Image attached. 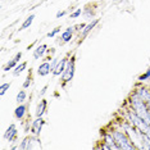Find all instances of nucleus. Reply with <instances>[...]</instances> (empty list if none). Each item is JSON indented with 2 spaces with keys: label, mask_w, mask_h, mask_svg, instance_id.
I'll return each instance as SVG.
<instances>
[{
  "label": "nucleus",
  "mask_w": 150,
  "mask_h": 150,
  "mask_svg": "<svg viewBox=\"0 0 150 150\" xmlns=\"http://www.w3.org/2000/svg\"><path fill=\"white\" fill-rule=\"evenodd\" d=\"M42 125H44V121L41 119V117H37V119L33 122V125H32V132L33 134H39V132L41 131Z\"/></svg>",
  "instance_id": "5"
},
{
  "label": "nucleus",
  "mask_w": 150,
  "mask_h": 150,
  "mask_svg": "<svg viewBox=\"0 0 150 150\" xmlns=\"http://www.w3.org/2000/svg\"><path fill=\"white\" fill-rule=\"evenodd\" d=\"M16 63H17V60L16 59H13V60H11L8 64L5 66V68H4V71H9V69H12L13 67H16Z\"/></svg>",
  "instance_id": "15"
},
{
  "label": "nucleus",
  "mask_w": 150,
  "mask_h": 150,
  "mask_svg": "<svg viewBox=\"0 0 150 150\" xmlns=\"http://www.w3.org/2000/svg\"><path fill=\"white\" fill-rule=\"evenodd\" d=\"M98 22H99V19H94V21H93V22H91V23H88V25H87V26H85V28H83V31H82V37H85V36H86V35H87V33H88V32H90V31H91V30H93V28H94V27H95V26H96V25H98Z\"/></svg>",
  "instance_id": "7"
},
{
  "label": "nucleus",
  "mask_w": 150,
  "mask_h": 150,
  "mask_svg": "<svg viewBox=\"0 0 150 150\" xmlns=\"http://www.w3.org/2000/svg\"><path fill=\"white\" fill-rule=\"evenodd\" d=\"M21 58H22V53H21V52H19V53H18V54H17V55H16V58H14V59L17 60V62H18V60H19V59H21Z\"/></svg>",
  "instance_id": "21"
},
{
  "label": "nucleus",
  "mask_w": 150,
  "mask_h": 150,
  "mask_svg": "<svg viewBox=\"0 0 150 150\" xmlns=\"http://www.w3.org/2000/svg\"><path fill=\"white\" fill-rule=\"evenodd\" d=\"M64 14H66V12H58L57 13V18H60V17H63Z\"/></svg>",
  "instance_id": "22"
},
{
  "label": "nucleus",
  "mask_w": 150,
  "mask_h": 150,
  "mask_svg": "<svg viewBox=\"0 0 150 150\" xmlns=\"http://www.w3.org/2000/svg\"><path fill=\"white\" fill-rule=\"evenodd\" d=\"M16 136H17V129H16V126H14V125H11V126H9V128L6 129V132H5L4 137H5L6 140H9V141H13Z\"/></svg>",
  "instance_id": "3"
},
{
  "label": "nucleus",
  "mask_w": 150,
  "mask_h": 150,
  "mask_svg": "<svg viewBox=\"0 0 150 150\" xmlns=\"http://www.w3.org/2000/svg\"><path fill=\"white\" fill-rule=\"evenodd\" d=\"M46 88H47V86H45V87H44V88H42V91H41V95H44V94H45V91H46Z\"/></svg>",
  "instance_id": "24"
},
{
  "label": "nucleus",
  "mask_w": 150,
  "mask_h": 150,
  "mask_svg": "<svg viewBox=\"0 0 150 150\" xmlns=\"http://www.w3.org/2000/svg\"><path fill=\"white\" fill-rule=\"evenodd\" d=\"M58 64V60L57 59H54L53 60V64H52V69H55V66Z\"/></svg>",
  "instance_id": "23"
},
{
  "label": "nucleus",
  "mask_w": 150,
  "mask_h": 150,
  "mask_svg": "<svg viewBox=\"0 0 150 150\" xmlns=\"http://www.w3.org/2000/svg\"><path fill=\"white\" fill-rule=\"evenodd\" d=\"M148 78H150V68H149V71H148V72H146L145 74H142V76L139 77V80L144 81V80H148Z\"/></svg>",
  "instance_id": "17"
},
{
  "label": "nucleus",
  "mask_w": 150,
  "mask_h": 150,
  "mask_svg": "<svg viewBox=\"0 0 150 150\" xmlns=\"http://www.w3.org/2000/svg\"><path fill=\"white\" fill-rule=\"evenodd\" d=\"M33 18H35V16H33V14H31V16H30L28 18H27L26 21H25V23H23V25H22V27H21V28H19V30H26V28H28V27L32 25V22H33Z\"/></svg>",
  "instance_id": "12"
},
{
  "label": "nucleus",
  "mask_w": 150,
  "mask_h": 150,
  "mask_svg": "<svg viewBox=\"0 0 150 150\" xmlns=\"http://www.w3.org/2000/svg\"><path fill=\"white\" fill-rule=\"evenodd\" d=\"M59 31H60V28H59V27H58V28H55V30H54V31H52V32H49V33H47V37H54V36H55V35H57V33L59 32Z\"/></svg>",
  "instance_id": "18"
},
{
  "label": "nucleus",
  "mask_w": 150,
  "mask_h": 150,
  "mask_svg": "<svg viewBox=\"0 0 150 150\" xmlns=\"http://www.w3.org/2000/svg\"><path fill=\"white\" fill-rule=\"evenodd\" d=\"M114 137L117 139L119 148H122V149H134V145L129 144V141L121 134V132H114Z\"/></svg>",
  "instance_id": "2"
},
{
  "label": "nucleus",
  "mask_w": 150,
  "mask_h": 150,
  "mask_svg": "<svg viewBox=\"0 0 150 150\" xmlns=\"http://www.w3.org/2000/svg\"><path fill=\"white\" fill-rule=\"evenodd\" d=\"M50 71H52V66H50L47 62H45V63H42L41 66L39 67V71H37V72H39L40 76H46Z\"/></svg>",
  "instance_id": "4"
},
{
  "label": "nucleus",
  "mask_w": 150,
  "mask_h": 150,
  "mask_svg": "<svg viewBox=\"0 0 150 150\" xmlns=\"http://www.w3.org/2000/svg\"><path fill=\"white\" fill-rule=\"evenodd\" d=\"M80 14H81V9H77V11L74 12L73 14H71V18H77V17L80 16Z\"/></svg>",
  "instance_id": "19"
},
{
  "label": "nucleus",
  "mask_w": 150,
  "mask_h": 150,
  "mask_svg": "<svg viewBox=\"0 0 150 150\" xmlns=\"http://www.w3.org/2000/svg\"><path fill=\"white\" fill-rule=\"evenodd\" d=\"M66 63H67V59H63L62 62L58 64V66L55 67V71H53L54 76H59L60 73L64 72V69H66Z\"/></svg>",
  "instance_id": "6"
},
{
  "label": "nucleus",
  "mask_w": 150,
  "mask_h": 150,
  "mask_svg": "<svg viewBox=\"0 0 150 150\" xmlns=\"http://www.w3.org/2000/svg\"><path fill=\"white\" fill-rule=\"evenodd\" d=\"M25 99H26V93L22 90L21 93L17 95V101H18V103H22V101H25Z\"/></svg>",
  "instance_id": "14"
},
{
  "label": "nucleus",
  "mask_w": 150,
  "mask_h": 150,
  "mask_svg": "<svg viewBox=\"0 0 150 150\" xmlns=\"http://www.w3.org/2000/svg\"><path fill=\"white\" fill-rule=\"evenodd\" d=\"M26 66H27V63H26V62H23V63L19 64V66H17V67H16V71H14V74H16V76H18V74L21 73L22 71L26 68Z\"/></svg>",
  "instance_id": "13"
},
{
  "label": "nucleus",
  "mask_w": 150,
  "mask_h": 150,
  "mask_svg": "<svg viewBox=\"0 0 150 150\" xmlns=\"http://www.w3.org/2000/svg\"><path fill=\"white\" fill-rule=\"evenodd\" d=\"M45 52H46V45L39 46V47H37V49L35 50V53H33V57H35V59H39L40 57H42Z\"/></svg>",
  "instance_id": "9"
},
{
  "label": "nucleus",
  "mask_w": 150,
  "mask_h": 150,
  "mask_svg": "<svg viewBox=\"0 0 150 150\" xmlns=\"http://www.w3.org/2000/svg\"><path fill=\"white\" fill-rule=\"evenodd\" d=\"M25 113H26V105H19V107H17L16 110H14V114H16V117L18 119L23 118Z\"/></svg>",
  "instance_id": "8"
},
{
  "label": "nucleus",
  "mask_w": 150,
  "mask_h": 150,
  "mask_svg": "<svg viewBox=\"0 0 150 150\" xmlns=\"http://www.w3.org/2000/svg\"><path fill=\"white\" fill-rule=\"evenodd\" d=\"M71 37H72V28L69 27V28H67L66 31L62 33V39H63L64 42H67V41H69L71 40Z\"/></svg>",
  "instance_id": "11"
},
{
  "label": "nucleus",
  "mask_w": 150,
  "mask_h": 150,
  "mask_svg": "<svg viewBox=\"0 0 150 150\" xmlns=\"http://www.w3.org/2000/svg\"><path fill=\"white\" fill-rule=\"evenodd\" d=\"M30 83H31V81H30V77H28V78H27L26 82L23 83V87H28V86H30Z\"/></svg>",
  "instance_id": "20"
},
{
  "label": "nucleus",
  "mask_w": 150,
  "mask_h": 150,
  "mask_svg": "<svg viewBox=\"0 0 150 150\" xmlns=\"http://www.w3.org/2000/svg\"><path fill=\"white\" fill-rule=\"evenodd\" d=\"M45 108H46V100H41V103L39 104V107H37V110H36V115L37 117H41L44 114V112H45Z\"/></svg>",
  "instance_id": "10"
},
{
  "label": "nucleus",
  "mask_w": 150,
  "mask_h": 150,
  "mask_svg": "<svg viewBox=\"0 0 150 150\" xmlns=\"http://www.w3.org/2000/svg\"><path fill=\"white\" fill-rule=\"evenodd\" d=\"M9 87H11V82H8V83H3V85H1V87H0V88H1V91H0V95H4V94H5V91L8 90Z\"/></svg>",
  "instance_id": "16"
},
{
  "label": "nucleus",
  "mask_w": 150,
  "mask_h": 150,
  "mask_svg": "<svg viewBox=\"0 0 150 150\" xmlns=\"http://www.w3.org/2000/svg\"><path fill=\"white\" fill-rule=\"evenodd\" d=\"M73 73H74V58H71V60L67 63V68L64 69V72H63V77L62 78H63L64 82L72 80Z\"/></svg>",
  "instance_id": "1"
}]
</instances>
